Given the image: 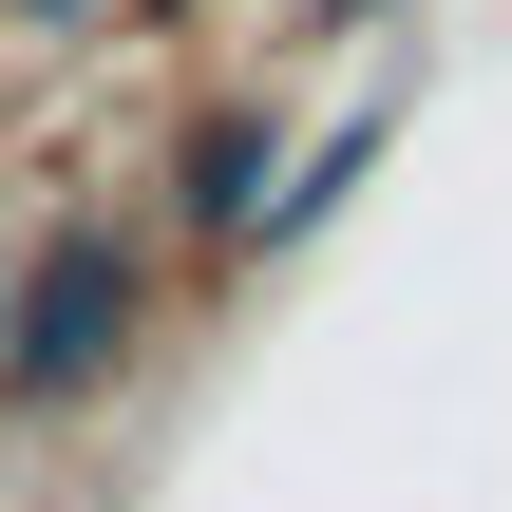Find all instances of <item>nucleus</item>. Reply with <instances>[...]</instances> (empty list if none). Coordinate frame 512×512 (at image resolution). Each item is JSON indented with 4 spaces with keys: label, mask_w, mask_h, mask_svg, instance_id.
Instances as JSON below:
<instances>
[{
    "label": "nucleus",
    "mask_w": 512,
    "mask_h": 512,
    "mask_svg": "<svg viewBox=\"0 0 512 512\" xmlns=\"http://www.w3.org/2000/svg\"><path fill=\"white\" fill-rule=\"evenodd\" d=\"M114 342H133V247L114 228H76V247H38L19 285H0V380L57 418V399H95L114 380Z\"/></svg>",
    "instance_id": "1"
},
{
    "label": "nucleus",
    "mask_w": 512,
    "mask_h": 512,
    "mask_svg": "<svg viewBox=\"0 0 512 512\" xmlns=\"http://www.w3.org/2000/svg\"><path fill=\"white\" fill-rule=\"evenodd\" d=\"M190 209H209V228H247V209H266V114H209V152H190Z\"/></svg>",
    "instance_id": "2"
}]
</instances>
